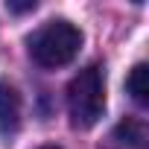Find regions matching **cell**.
<instances>
[{
	"label": "cell",
	"instance_id": "cell-5",
	"mask_svg": "<svg viewBox=\"0 0 149 149\" xmlns=\"http://www.w3.org/2000/svg\"><path fill=\"white\" fill-rule=\"evenodd\" d=\"M126 91L132 94V100L137 105H146L149 102V67L143 61H137L129 73V79H126Z\"/></svg>",
	"mask_w": 149,
	"mask_h": 149
},
{
	"label": "cell",
	"instance_id": "cell-3",
	"mask_svg": "<svg viewBox=\"0 0 149 149\" xmlns=\"http://www.w3.org/2000/svg\"><path fill=\"white\" fill-rule=\"evenodd\" d=\"M18 129H21V94L9 82H0V137L12 143Z\"/></svg>",
	"mask_w": 149,
	"mask_h": 149
},
{
	"label": "cell",
	"instance_id": "cell-1",
	"mask_svg": "<svg viewBox=\"0 0 149 149\" xmlns=\"http://www.w3.org/2000/svg\"><path fill=\"white\" fill-rule=\"evenodd\" d=\"M29 56L35 64L47 67V70H56V67H64L70 64L73 58L79 56V47H82V32L79 26H73L70 21L58 18V21H47L44 26H38L29 41Z\"/></svg>",
	"mask_w": 149,
	"mask_h": 149
},
{
	"label": "cell",
	"instance_id": "cell-4",
	"mask_svg": "<svg viewBox=\"0 0 149 149\" xmlns=\"http://www.w3.org/2000/svg\"><path fill=\"white\" fill-rule=\"evenodd\" d=\"M111 140H114V146H120V149H146V143H149L146 123H143V120H134V117H126V120L117 123Z\"/></svg>",
	"mask_w": 149,
	"mask_h": 149
},
{
	"label": "cell",
	"instance_id": "cell-2",
	"mask_svg": "<svg viewBox=\"0 0 149 149\" xmlns=\"http://www.w3.org/2000/svg\"><path fill=\"white\" fill-rule=\"evenodd\" d=\"M67 111L76 129H91L105 114V73L100 64L79 70L67 85Z\"/></svg>",
	"mask_w": 149,
	"mask_h": 149
},
{
	"label": "cell",
	"instance_id": "cell-6",
	"mask_svg": "<svg viewBox=\"0 0 149 149\" xmlns=\"http://www.w3.org/2000/svg\"><path fill=\"white\" fill-rule=\"evenodd\" d=\"M38 3L35 0H24V3H9V12H32Z\"/></svg>",
	"mask_w": 149,
	"mask_h": 149
},
{
	"label": "cell",
	"instance_id": "cell-7",
	"mask_svg": "<svg viewBox=\"0 0 149 149\" xmlns=\"http://www.w3.org/2000/svg\"><path fill=\"white\" fill-rule=\"evenodd\" d=\"M41 149H58V146H41Z\"/></svg>",
	"mask_w": 149,
	"mask_h": 149
}]
</instances>
